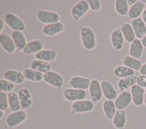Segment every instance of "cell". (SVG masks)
Returning <instances> with one entry per match:
<instances>
[{
  "label": "cell",
  "instance_id": "obj_1",
  "mask_svg": "<svg viewBox=\"0 0 146 129\" xmlns=\"http://www.w3.org/2000/svg\"><path fill=\"white\" fill-rule=\"evenodd\" d=\"M82 46L87 50L91 51L95 48L96 44V36L93 30L88 27H83L80 31Z\"/></svg>",
  "mask_w": 146,
  "mask_h": 129
},
{
  "label": "cell",
  "instance_id": "obj_34",
  "mask_svg": "<svg viewBox=\"0 0 146 129\" xmlns=\"http://www.w3.org/2000/svg\"><path fill=\"white\" fill-rule=\"evenodd\" d=\"M129 9L127 0L115 1V10L119 15L123 16H127Z\"/></svg>",
  "mask_w": 146,
  "mask_h": 129
},
{
  "label": "cell",
  "instance_id": "obj_45",
  "mask_svg": "<svg viewBox=\"0 0 146 129\" xmlns=\"http://www.w3.org/2000/svg\"><path fill=\"white\" fill-rule=\"evenodd\" d=\"M144 104L146 106V88L145 89L144 96Z\"/></svg>",
  "mask_w": 146,
  "mask_h": 129
},
{
  "label": "cell",
  "instance_id": "obj_4",
  "mask_svg": "<svg viewBox=\"0 0 146 129\" xmlns=\"http://www.w3.org/2000/svg\"><path fill=\"white\" fill-rule=\"evenodd\" d=\"M43 81L58 90H60L62 88L64 82L62 76L54 70H50L44 73Z\"/></svg>",
  "mask_w": 146,
  "mask_h": 129
},
{
  "label": "cell",
  "instance_id": "obj_18",
  "mask_svg": "<svg viewBox=\"0 0 146 129\" xmlns=\"http://www.w3.org/2000/svg\"><path fill=\"white\" fill-rule=\"evenodd\" d=\"M43 47L44 43L42 40L34 39L27 42L22 52L26 55L36 54L42 50Z\"/></svg>",
  "mask_w": 146,
  "mask_h": 129
},
{
  "label": "cell",
  "instance_id": "obj_16",
  "mask_svg": "<svg viewBox=\"0 0 146 129\" xmlns=\"http://www.w3.org/2000/svg\"><path fill=\"white\" fill-rule=\"evenodd\" d=\"M4 78L14 84H22L25 81L23 73L15 69L6 70L3 73Z\"/></svg>",
  "mask_w": 146,
  "mask_h": 129
},
{
  "label": "cell",
  "instance_id": "obj_40",
  "mask_svg": "<svg viewBox=\"0 0 146 129\" xmlns=\"http://www.w3.org/2000/svg\"><path fill=\"white\" fill-rule=\"evenodd\" d=\"M141 18L143 19V20L144 21L145 24L146 25V9H144V10L143 11L142 15H141Z\"/></svg>",
  "mask_w": 146,
  "mask_h": 129
},
{
  "label": "cell",
  "instance_id": "obj_10",
  "mask_svg": "<svg viewBox=\"0 0 146 129\" xmlns=\"http://www.w3.org/2000/svg\"><path fill=\"white\" fill-rule=\"evenodd\" d=\"M117 110H124L132 102V96L130 90L121 91L114 101Z\"/></svg>",
  "mask_w": 146,
  "mask_h": 129
},
{
  "label": "cell",
  "instance_id": "obj_15",
  "mask_svg": "<svg viewBox=\"0 0 146 129\" xmlns=\"http://www.w3.org/2000/svg\"><path fill=\"white\" fill-rule=\"evenodd\" d=\"M111 44L114 49L120 51L123 49L124 44V38L120 28L114 29L110 35Z\"/></svg>",
  "mask_w": 146,
  "mask_h": 129
},
{
  "label": "cell",
  "instance_id": "obj_2",
  "mask_svg": "<svg viewBox=\"0 0 146 129\" xmlns=\"http://www.w3.org/2000/svg\"><path fill=\"white\" fill-rule=\"evenodd\" d=\"M95 107L94 103L90 99H85L72 102L71 105V114L87 113L92 111Z\"/></svg>",
  "mask_w": 146,
  "mask_h": 129
},
{
  "label": "cell",
  "instance_id": "obj_6",
  "mask_svg": "<svg viewBox=\"0 0 146 129\" xmlns=\"http://www.w3.org/2000/svg\"><path fill=\"white\" fill-rule=\"evenodd\" d=\"M90 7L86 0H81L73 5L71 9V15L75 21H79L88 12Z\"/></svg>",
  "mask_w": 146,
  "mask_h": 129
},
{
  "label": "cell",
  "instance_id": "obj_46",
  "mask_svg": "<svg viewBox=\"0 0 146 129\" xmlns=\"http://www.w3.org/2000/svg\"><path fill=\"white\" fill-rule=\"evenodd\" d=\"M141 1H142L144 4L146 3V0H141Z\"/></svg>",
  "mask_w": 146,
  "mask_h": 129
},
{
  "label": "cell",
  "instance_id": "obj_7",
  "mask_svg": "<svg viewBox=\"0 0 146 129\" xmlns=\"http://www.w3.org/2000/svg\"><path fill=\"white\" fill-rule=\"evenodd\" d=\"M63 96L66 101L74 102L85 99L87 97V92L85 90L67 88L64 90Z\"/></svg>",
  "mask_w": 146,
  "mask_h": 129
},
{
  "label": "cell",
  "instance_id": "obj_28",
  "mask_svg": "<svg viewBox=\"0 0 146 129\" xmlns=\"http://www.w3.org/2000/svg\"><path fill=\"white\" fill-rule=\"evenodd\" d=\"M137 76L133 75L131 76L120 78L117 81V86L118 89L120 91L128 90L129 88H131L134 85L136 84Z\"/></svg>",
  "mask_w": 146,
  "mask_h": 129
},
{
  "label": "cell",
  "instance_id": "obj_37",
  "mask_svg": "<svg viewBox=\"0 0 146 129\" xmlns=\"http://www.w3.org/2000/svg\"><path fill=\"white\" fill-rule=\"evenodd\" d=\"M91 9L93 11H98L101 9V2L99 0H87Z\"/></svg>",
  "mask_w": 146,
  "mask_h": 129
},
{
  "label": "cell",
  "instance_id": "obj_17",
  "mask_svg": "<svg viewBox=\"0 0 146 129\" xmlns=\"http://www.w3.org/2000/svg\"><path fill=\"white\" fill-rule=\"evenodd\" d=\"M0 44L3 49L7 53H14L17 50L13 39L7 34L0 35Z\"/></svg>",
  "mask_w": 146,
  "mask_h": 129
},
{
  "label": "cell",
  "instance_id": "obj_11",
  "mask_svg": "<svg viewBox=\"0 0 146 129\" xmlns=\"http://www.w3.org/2000/svg\"><path fill=\"white\" fill-rule=\"evenodd\" d=\"M91 80L88 78L80 76H75L70 79L68 85L69 88L86 90L88 89Z\"/></svg>",
  "mask_w": 146,
  "mask_h": 129
},
{
  "label": "cell",
  "instance_id": "obj_14",
  "mask_svg": "<svg viewBox=\"0 0 146 129\" xmlns=\"http://www.w3.org/2000/svg\"><path fill=\"white\" fill-rule=\"evenodd\" d=\"M132 103L136 106H141L144 104L145 89L137 84L134 85L130 89Z\"/></svg>",
  "mask_w": 146,
  "mask_h": 129
},
{
  "label": "cell",
  "instance_id": "obj_9",
  "mask_svg": "<svg viewBox=\"0 0 146 129\" xmlns=\"http://www.w3.org/2000/svg\"><path fill=\"white\" fill-rule=\"evenodd\" d=\"M88 92L91 100L94 103L99 102L102 99L103 96L102 90L100 82L98 80L92 79L91 80Z\"/></svg>",
  "mask_w": 146,
  "mask_h": 129
},
{
  "label": "cell",
  "instance_id": "obj_26",
  "mask_svg": "<svg viewBox=\"0 0 146 129\" xmlns=\"http://www.w3.org/2000/svg\"><path fill=\"white\" fill-rule=\"evenodd\" d=\"M34 56L35 59L48 63L56 59L57 52L54 49H42L35 54Z\"/></svg>",
  "mask_w": 146,
  "mask_h": 129
},
{
  "label": "cell",
  "instance_id": "obj_29",
  "mask_svg": "<svg viewBox=\"0 0 146 129\" xmlns=\"http://www.w3.org/2000/svg\"><path fill=\"white\" fill-rule=\"evenodd\" d=\"M23 73L26 80L33 82H39L42 80H43L44 74L34 70L31 68H26L23 70Z\"/></svg>",
  "mask_w": 146,
  "mask_h": 129
},
{
  "label": "cell",
  "instance_id": "obj_41",
  "mask_svg": "<svg viewBox=\"0 0 146 129\" xmlns=\"http://www.w3.org/2000/svg\"><path fill=\"white\" fill-rule=\"evenodd\" d=\"M5 27V23L2 19H0V32H2Z\"/></svg>",
  "mask_w": 146,
  "mask_h": 129
},
{
  "label": "cell",
  "instance_id": "obj_13",
  "mask_svg": "<svg viewBox=\"0 0 146 129\" xmlns=\"http://www.w3.org/2000/svg\"><path fill=\"white\" fill-rule=\"evenodd\" d=\"M21 109L23 110L30 109L33 105V98L30 90L26 88H21L18 91Z\"/></svg>",
  "mask_w": 146,
  "mask_h": 129
},
{
  "label": "cell",
  "instance_id": "obj_43",
  "mask_svg": "<svg viewBox=\"0 0 146 129\" xmlns=\"http://www.w3.org/2000/svg\"><path fill=\"white\" fill-rule=\"evenodd\" d=\"M137 1V0H127V3L129 6H131L133 5Z\"/></svg>",
  "mask_w": 146,
  "mask_h": 129
},
{
  "label": "cell",
  "instance_id": "obj_5",
  "mask_svg": "<svg viewBox=\"0 0 146 129\" xmlns=\"http://www.w3.org/2000/svg\"><path fill=\"white\" fill-rule=\"evenodd\" d=\"M4 21L13 31H23L26 29V26L23 21L14 13H7L5 16Z\"/></svg>",
  "mask_w": 146,
  "mask_h": 129
},
{
  "label": "cell",
  "instance_id": "obj_23",
  "mask_svg": "<svg viewBox=\"0 0 146 129\" xmlns=\"http://www.w3.org/2000/svg\"><path fill=\"white\" fill-rule=\"evenodd\" d=\"M120 29L124 36V40L129 43H131L136 38L131 23L123 22L120 26Z\"/></svg>",
  "mask_w": 146,
  "mask_h": 129
},
{
  "label": "cell",
  "instance_id": "obj_22",
  "mask_svg": "<svg viewBox=\"0 0 146 129\" xmlns=\"http://www.w3.org/2000/svg\"><path fill=\"white\" fill-rule=\"evenodd\" d=\"M144 47L141 43V40L136 39L130 43L129 48V55L131 57L140 59L143 53Z\"/></svg>",
  "mask_w": 146,
  "mask_h": 129
},
{
  "label": "cell",
  "instance_id": "obj_3",
  "mask_svg": "<svg viewBox=\"0 0 146 129\" xmlns=\"http://www.w3.org/2000/svg\"><path fill=\"white\" fill-rule=\"evenodd\" d=\"M27 118V113L25 110H21L12 112L6 118V123L7 127L13 129L26 121Z\"/></svg>",
  "mask_w": 146,
  "mask_h": 129
},
{
  "label": "cell",
  "instance_id": "obj_44",
  "mask_svg": "<svg viewBox=\"0 0 146 129\" xmlns=\"http://www.w3.org/2000/svg\"><path fill=\"white\" fill-rule=\"evenodd\" d=\"M4 115H5V111L0 110V119H1L3 118Z\"/></svg>",
  "mask_w": 146,
  "mask_h": 129
},
{
  "label": "cell",
  "instance_id": "obj_24",
  "mask_svg": "<svg viewBox=\"0 0 146 129\" xmlns=\"http://www.w3.org/2000/svg\"><path fill=\"white\" fill-rule=\"evenodd\" d=\"M102 109L105 117L109 120H112L116 112L114 101L105 99L102 103Z\"/></svg>",
  "mask_w": 146,
  "mask_h": 129
},
{
  "label": "cell",
  "instance_id": "obj_35",
  "mask_svg": "<svg viewBox=\"0 0 146 129\" xmlns=\"http://www.w3.org/2000/svg\"><path fill=\"white\" fill-rule=\"evenodd\" d=\"M15 88V84L13 82L5 79H0V90L2 91L9 93L12 92L13 90Z\"/></svg>",
  "mask_w": 146,
  "mask_h": 129
},
{
  "label": "cell",
  "instance_id": "obj_21",
  "mask_svg": "<svg viewBox=\"0 0 146 129\" xmlns=\"http://www.w3.org/2000/svg\"><path fill=\"white\" fill-rule=\"evenodd\" d=\"M112 123L116 129H124L127 124V116L124 110H117L112 119Z\"/></svg>",
  "mask_w": 146,
  "mask_h": 129
},
{
  "label": "cell",
  "instance_id": "obj_30",
  "mask_svg": "<svg viewBox=\"0 0 146 129\" xmlns=\"http://www.w3.org/2000/svg\"><path fill=\"white\" fill-rule=\"evenodd\" d=\"M123 65L128 67L135 71H139L142 66V63L139 59L131 57L129 55H125L122 58Z\"/></svg>",
  "mask_w": 146,
  "mask_h": 129
},
{
  "label": "cell",
  "instance_id": "obj_33",
  "mask_svg": "<svg viewBox=\"0 0 146 129\" xmlns=\"http://www.w3.org/2000/svg\"><path fill=\"white\" fill-rule=\"evenodd\" d=\"M135 72L134 70L127 67L123 65H120L116 66L113 70V74L120 78L131 76L135 75Z\"/></svg>",
  "mask_w": 146,
  "mask_h": 129
},
{
  "label": "cell",
  "instance_id": "obj_25",
  "mask_svg": "<svg viewBox=\"0 0 146 129\" xmlns=\"http://www.w3.org/2000/svg\"><path fill=\"white\" fill-rule=\"evenodd\" d=\"M145 4L141 0H137V1L132 6H131L128 11L127 16L131 19H134L140 17L144 10Z\"/></svg>",
  "mask_w": 146,
  "mask_h": 129
},
{
  "label": "cell",
  "instance_id": "obj_36",
  "mask_svg": "<svg viewBox=\"0 0 146 129\" xmlns=\"http://www.w3.org/2000/svg\"><path fill=\"white\" fill-rule=\"evenodd\" d=\"M9 108V101L7 93L0 91V110L5 111Z\"/></svg>",
  "mask_w": 146,
  "mask_h": 129
},
{
  "label": "cell",
  "instance_id": "obj_8",
  "mask_svg": "<svg viewBox=\"0 0 146 129\" xmlns=\"http://www.w3.org/2000/svg\"><path fill=\"white\" fill-rule=\"evenodd\" d=\"M36 18L42 23L46 24L60 22L59 15L54 11L39 10L36 13Z\"/></svg>",
  "mask_w": 146,
  "mask_h": 129
},
{
  "label": "cell",
  "instance_id": "obj_12",
  "mask_svg": "<svg viewBox=\"0 0 146 129\" xmlns=\"http://www.w3.org/2000/svg\"><path fill=\"white\" fill-rule=\"evenodd\" d=\"M103 95L106 99L115 101L118 94L112 84L108 80H103L100 82Z\"/></svg>",
  "mask_w": 146,
  "mask_h": 129
},
{
  "label": "cell",
  "instance_id": "obj_31",
  "mask_svg": "<svg viewBox=\"0 0 146 129\" xmlns=\"http://www.w3.org/2000/svg\"><path fill=\"white\" fill-rule=\"evenodd\" d=\"M30 68L43 74L51 70V66L48 63L37 59H35L31 62Z\"/></svg>",
  "mask_w": 146,
  "mask_h": 129
},
{
  "label": "cell",
  "instance_id": "obj_39",
  "mask_svg": "<svg viewBox=\"0 0 146 129\" xmlns=\"http://www.w3.org/2000/svg\"><path fill=\"white\" fill-rule=\"evenodd\" d=\"M139 73L140 74L146 75V62L143 64L142 66L141 67L140 69L139 70Z\"/></svg>",
  "mask_w": 146,
  "mask_h": 129
},
{
  "label": "cell",
  "instance_id": "obj_32",
  "mask_svg": "<svg viewBox=\"0 0 146 129\" xmlns=\"http://www.w3.org/2000/svg\"><path fill=\"white\" fill-rule=\"evenodd\" d=\"M9 108L12 112L17 111L21 110V106L20 103L18 94L15 92H10L7 93Z\"/></svg>",
  "mask_w": 146,
  "mask_h": 129
},
{
  "label": "cell",
  "instance_id": "obj_38",
  "mask_svg": "<svg viewBox=\"0 0 146 129\" xmlns=\"http://www.w3.org/2000/svg\"><path fill=\"white\" fill-rule=\"evenodd\" d=\"M136 84L143 88H146V75L140 74L137 77Z\"/></svg>",
  "mask_w": 146,
  "mask_h": 129
},
{
  "label": "cell",
  "instance_id": "obj_42",
  "mask_svg": "<svg viewBox=\"0 0 146 129\" xmlns=\"http://www.w3.org/2000/svg\"><path fill=\"white\" fill-rule=\"evenodd\" d=\"M141 43L144 47L146 48V34L144 35V36L141 39Z\"/></svg>",
  "mask_w": 146,
  "mask_h": 129
},
{
  "label": "cell",
  "instance_id": "obj_27",
  "mask_svg": "<svg viewBox=\"0 0 146 129\" xmlns=\"http://www.w3.org/2000/svg\"><path fill=\"white\" fill-rule=\"evenodd\" d=\"M11 38L14 40L17 50L18 51H22L27 43L26 38L23 32L13 31L11 33Z\"/></svg>",
  "mask_w": 146,
  "mask_h": 129
},
{
  "label": "cell",
  "instance_id": "obj_20",
  "mask_svg": "<svg viewBox=\"0 0 146 129\" xmlns=\"http://www.w3.org/2000/svg\"><path fill=\"white\" fill-rule=\"evenodd\" d=\"M64 29V26L61 22L45 25L43 28V33L47 36H52L61 33Z\"/></svg>",
  "mask_w": 146,
  "mask_h": 129
},
{
  "label": "cell",
  "instance_id": "obj_19",
  "mask_svg": "<svg viewBox=\"0 0 146 129\" xmlns=\"http://www.w3.org/2000/svg\"><path fill=\"white\" fill-rule=\"evenodd\" d=\"M131 24L134 31L136 39L141 40L146 34V25L141 17L132 19Z\"/></svg>",
  "mask_w": 146,
  "mask_h": 129
}]
</instances>
